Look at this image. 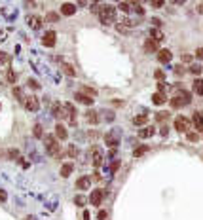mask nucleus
<instances>
[{
    "label": "nucleus",
    "mask_w": 203,
    "mask_h": 220,
    "mask_svg": "<svg viewBox=\"0 0 203 220\" xmlns=\"http://www.w3.org/2000/svg\"><path fill=\"white\" fill-rule=\"evenodd\" d=\"M29 86H31L32 89H38V87H40V84H38L36 80H32V78H31V80H29Z\"/></svg>",
    "instance_id": "obj_41"
},
{
    "label": "nucleus",
    "mask_w": 203,
    "mask_h": 220,
    "mask_svg": "<svg viewBox=\"0 0 203 220\" xmlns=\"http://www.w3.org/2000/svg\"><path fill=\"white\" fill-rule=\"evenodd\" d=\"M152 135H154V127H142V129L141 131H139V137H141V139H148V137H152Z\"/></svg>",
    "instance_id": "obj_20"
},
{
    "label": "nucleus",
    "mask_w": 203,
    "mask_h": 220,
    "mask_svg": "<svg viewBox=\"0 0 203 220\" xmlns=\"http://www.w3.org/2000/svg\"><path fill=\"white\" fill-rule=\"evenodd\" d=\"M72 171H74V165H72V163H65V165L61 167V176H65V179H67V176L72 175Z\"/></svg>",
    "instance_id": "obj_18"
},
{
    "label": "nucleus",
    "mask_w": 203,
    "mask_h": 220,
    "mask_svg": "<svg viewBox=\"0 0 203 220\" xmlns=\"http://www.w3.org/2000/svg\"><path fill=\"white\" fill-rule=\"evenodd\" d=\"M165 101H167L165 93H154V95H152V103H154V104H158V106H159V104H163Z\"/></svg>",
    "instance_id": "obj_19"
},
{
    "label": "nucleus",
    "mask_w": 203,
    "mask_h": 220,
    "mask_svg": "<svg viewBox=\"0 0 203 220\" xmlns=\"http://www.w3.org/2000/svg\"><path fill=\"white\" fill-rule=\"evenodd\" d=\"M74 11H76V6L70 4V2H67V4L61 6V13H63V15H72Z\"/></svg>",
    "instance_id": "obj_13"
},
{
    "label": "nucleus",
    "mask_w": 203,
    "mask_h": 220,
    "mask_svg": "<svg viewBox=\"0 0 203 220\" xmlns=\"http://www.w3.org/2000/svg\"><path fill=\"white\" fill-rule=\"evenodd\" d=\"M146 150H148V146H146V144H144V146H139L137 150L133 152V156H135V158H139V156H142V154H144Z\"/></svg>",
    "instance_id": "obj_29"
},
{
    "label": "nucleus",
    "mask_w": 203,
    "mask_h": 220,
    "mask_svg": "<svg viewBox=\"0 0 203 220\" xmlns=\"http://www.w3.org/2000/svg\"><path fill=\"white\" fill-rule=\"evenodd\" d=\"M55 137L61 139V140L67 139V129H65V125H57V127H55Z\"/></svg>",
    "instance_id": "obj_21"
},
{
    "label": "nucleus",
    "mask_w": 203,
    "mask_h": 220,
    "mask_svg": "<svg viewBox=\"0 0 203 220\" xmlns=\"http://www.w3.org/2000/svg\"><path fill=\"white\" fill-rule=\"evenodd\" d=\"M188 103H190V93L184 89H178L177 93H175V97L171 99V106L173 108H182V106H186Z\"/></svg>",
    "instance_id": "obj_2"
},
{
    "label": "nucleus",
    "mask_w": 203,
    "mask_h": 220,
    "mask_svg": "<svg viewBox=\"0 0 203 220\" xmlns=\"http://www.w3.org/2000/svg\"><path fill=\"white\" fill-rule=\"evenodd\" d=\"M13 95H15V97L19 99V101H25V99H27V97L23 95V91H21L19 87H13Z\"/></svg>",
    "instance_id": "obj_30"
},
{
    "label": "nucleus",
    "mask_w": 203,
    "mask_h": 220,
    "mask_svg": "<svg viewBox=\"0 0 203 220\" xmlns=\"http://www.w3.org/2000/svg\"><path fill=\"white\" fill-rule=\"evenodd\" d=\"M156 118H158V120H165V118H167V114H165V112H163V114H158Z\"/></svg>",
    "instance_id": "obj_49"
},
{
    "label": "nucleus",
    "mask_w": 203,
    "mask_h": 220,
    "mask_svg": "<svg viewBox=\"0 0 203 220\" xmlns=\"http://www.w3.org/2000/svg\"><path fill=\"white\" fill-rule=\"evenodd\" d=\"M120 25H125V27H135V21H131V19H127V17H123V19L118 21V27H120Z\"/></svg>",
    "instance_id": "obj_27"
},
{
    "label": "nucleus",
    "mask_w": 203,
    "mask_h": 220,
    "mask_svg": "<svg viewBox=\"0 0 203 220\" xmlns=\"http://www.w3.org/2000/svg\"><path fill=\"white\" fill-rule=\"evenodd\" d=\"M186 137H188V140H190V143H198V140H199V135H195V133H188Z\"/></svg>",
    "instance_id": "obj_36"
},
{
    "label": "nucleus",
    "mask_w": 203,
    "mask_h": 220,
    "mask_svg": "<svg viewBox=\"0 0 203 220\" xmlns=\"http://www.w3.org/2000/svg\"><path fill=\"white\" fill-rule=\"evenodd\" d=\"M201 70H203V68H201L199 65H192V67H190V72H192V74H195V76L201 74Z\"/></svg>",
    "instance_id": "obj_32"
},
{
    "label": "nucleus",
    "mask_w": 203,
    "mask_h": 220,
    "mask_svg": "<svg viewBox=\"0 0 203 220\" xmlns=\"http://www.w3.org/2000/svg\"><path fill=\"white\" fill-rule=\"evenodd\" d=\"M63 72H65L67 76H76V70H74V67L72 65H68V63H63Z\"/></svg>",
    "instance_id": "obj_23"
},
{
    "label": "nucleus",
    "mask_w": 203,
    "mask_h": 220,
    "mask_svg": "<svg viewBox=\"0 0 203 220\" xmlns=\"http://www.w3.org/2000/svg\"><path fill=\"white\" fill-rule=\"evenodd\" d=\"M195 57H198V59H203V48H198V49H195Z\"/></svg>",
    "instance_id": "obj_43"
},
{
    "label": "nucleus",
    "mask_w": 203,
    "mask_h": 220,
    "mask_svg": "<svg viewBox=\"0 0 203 220\" xmlns=\"http://www.w3.org/2000/svg\"><path fill=\"white\" fill-rule=\"evenodd\" d=\"M74 99H76L78 103H82V104H87V106H89V104H93V99L89 97V95H86V93H82V91H80V93H76Z\"/></svg>",
    "instance_id": "obj_10"
},
{
    "label": "nucleus",
    "mask_w": 203,
    "mask_h": 220,
    "mask_svg": "<svg viewBox=\"0 0 203 220\" xmlns=\"http://www.w3.org/2000/svg\"><path fill=\"white\" fill-rule=\"evenodd\" d=\"M118 8H120L122 11H125V13H127V11L131 10V4H127V2H120V4H118Z\"/></svg>",
    "instance_id": "obj_31"
},
{
    "label": "nucleus",
    "mask_w": 203,
    "mask_h": 220,
    "mask_svg": "<svg viewBox=\"0 0 203 220\" xmlns=\"http://www.w3.org/2000/svg\"><path fill=\"white\" fill-rule=\"evenodd\" d=\"M118 169H120V159H114V161H112V165H110V171L116 173Z\"/></svg>",
    "instance_id": "obj_37"
},
{
    "label": "nucleus",
    "mask_w": 203,
    "mask_h": 220,
    "mask_svg": "<svg viewBox=\"0 0 203 220\" xmlns=\"http://www.w3.org/2000/svg\"><path fill=\"white\" fill-rule=\"evenodd\" d=\"M152 6H154V8H162V6H163V0H154Z\"/></svg>",
    "instance_id": "obj_44"
},
{
    "label": "nucleus",
    "mask_w": 203,
    "mask_h": 220,
    "mask_svg": "<svg viewBox=\"0 0 203 220\" xmlns=\"http://www.w3.org/2000/svg\"><path fill=\"white\" fill-rule=\"evenodd\" d=\"M76 186H78V190H87L89 186H91V180H89L87 176H82V179L76 180Z\"/></svg>",
    "instance_id": "obj_14"
},
{
    "label": "nucleus",
    "mask_w": 203,
    "mask_h": 220,
    "mask_svg": "<svg viewBox=\"0 0 203 220\" xmlns=\"http://www.w3.org/2000/svg\"><path fill=\"white\" fill-rule=\"evenodd\" d=\"M97 114H99V112H95V110H87L86 112V120H87V122L89 123H99V116H97Z\"/></svg>",
    "instance_id": "obj_16"
},
{
    "label": "nucleus",
    "mask_w": 203,
    "mask_h": 220,
    "mask_svg": "<svg viewBox=\"0 0 203 220\" xmlns=\"http://www.w3.org/2000/svg\"><path fill=\"white\" fill-rule=\"evenodd\" d=\"M101 163H103V156L99 150H93V165L95 167H101Z\"/></svg>",
    "instance_id": "obj_26"
},
{
    "label": "nucleus",
    "mask_w": 203,
    "mask_h": 220,
    "mask_svg": "<svg viewBox=\"0 0 203 220\" xmlns=\"http://www.w3.org/2000/svg\"><path fill=\"white\" fill-rule=\"evenodd\" d=\"M82 93H86V95H89V97H93V95H97V91H95V89H91V87H87V86H86V87H83V89H82Z\"/></svg>",
    "instance_id": "obj_34"
},
{
    "label": "nucleus",
    "mask_w": 203,
    "mask_h": 220,
    "mask_svg": "<svg viewBox=\"0 0 203 220\" xmlns=\"http://www.w3.org/2000/svg\"><path fill=\"white\" fill-rule=\"evenodd\" d=\"M104 143H106L110 148H116L118 144H120V135H118L116 131L114 133H108L106 137H104Z\"/></svg>",
    "instance_id": "obj_7"
},
{
    "label": "nucleus",
    "mask_w": 203,
    "mask_h": 220,
    "mask_svg": "<svg viewBox=\"0 0 203 220\" xmlns=\"http://www.w3.org/2000/svg\"><path fill=\"white\" fill-rule=\"evenodd\" d=\"M68 154H70V156H76V154H78V150H76V148H72V146H70V150H68Z\"/></svg>",
    "instance_id": "obj_48"
},
{
    "label": "nucleus",
    "mask_w": 203,
    "mask_h": 220,
    "mask_svg": "<svg viewBox=\"0 0 203 220\" xmlns=\"http://www.w3.org/2000/svg\"><path fill=\"white\" fill-rule=\"evenodd\" d=\"M192 120H194V127H195V129L203 131V112H194Z\"/></svg>",
    "instance_id": "obj_8"
},
{
    "label": "nucleus",
    "mask_w": 203,
    "mask_h": 220,
    "mask_svg": "<svg viewBox=\"0 0 203 220\" xmlns=\"http://www.w3.org/2000/svg\"><path fill=\"white\" fill-rule=\"evenodd\" d=\"M158 93H165V84H163V82L158 84Z\"/></svg>",
    "instance_id": "obj_42"
},
{
    "label": "nucleus",
    "mask_w": 203,
    "mask_h": 220,
    "mask_svg": "<svg viewBox=\"0 0 203 220\" xmlns=\"http://www.w3.org/2000/svg\"><path fill=\"white\" fill-rule=\"evenodd\" d=\"M8 59H10V55H8V53H6V51H0V63H6Z\"/></svg>",
    "instance_id": "obj_40"
},
{
    "label": "nucleus",
    "mask_w": 203,
    "mask_h": 220,
    "mask_svg": "<svg viewBox=\"0 0 203 220\" xmlns=\"http://www.w3.org/2000/svg\"><path fill=\"white\" fill-rule=\"evenodd\" d=\"M17 80V76H15V72H11V70H10V72H8V82L10 84H13V82H15Z\"/></svg>",
    "instance_id": "obj_39"
},
{
    "label": "nucleus",
    "mask_w": 203,
    "mask_h": 220,
    "mask_svg": "<svg viewBox=\"0 0 203 220\" xmlns=\"http://www.w3.org/2000/svg\"><path fill=\"white\" fill-rule=\"evenodd\" d=\"M194 91L198 95H203V78H198V80L194 82Z\"/></svg>",
    "instance_id": "obj_24"
},
{
    "label": "nucleus",
    "mask_w": 203,
    "mask_h": 220,
    "mask_svg": "<svg viewBox=\"0 0 203 220\" xmlns=\"http://www.w3.org/2000/svg\"><path fill=\"white\" fill-rule=\"evenodd\" d=\"M182 61H186V63H188V61H192V57H190V55H182Z\"/></svg>",
    "instance_id": "obj_50"
},
{
    "label": "nucleus",
    "mask_w": 203,
    "mask_h": 220,
    "mask_svg": "<svg viewBox=\"0 0 203 220\" xmlns=\"http://www.w3.org/2000/svg\"><path fill=\"white\" fill-rule=\"evenodd\" d=\"M99 15H101V23H103V25H112V23H114V15H116L114 6L103 4V6H101V11H99Z\"/></svg>",
    "instance_id": "obj_1"
},
{
    "label": "nucleus",
    "mask_w": 203,
    "mask_h": 220,
    "mask_svg": "<svg viewBox=\"0 0 203 220\" xmlns=\"http://www.w3.org/2000/svg\"><path fill=\"white\" fill-rule=\"evenodd\" d=\"M44 146H46V152L50 156H57L59 154V144H57V139H55V135H47L44 139Z\"/></svg>",
    "instance_id": "obj_3"
},
{
    "label": "nucleus",
    "mask_w": 203,
    "mask_h": 220,
    "mask_svg": "<svg viewBox=\"0 0 203 220\" xmlns=\"http://www.w3.org/2000/svg\"><path fill=\"white\" fill-rule=\"evenodd\" d=\"M131 8H135V11L139 13V15H142V13H144V10L141 8V4H139V2H133V4H131Z\"/></svg>",
    "instance_id": "obj_33"
},
{
    "label": "nucleus",
    "mask_w": 203,
    "mask_h": 220,
    "mask_svg": "<svg viewBox=\"0 0 203 220\" xmlns=\"http://www.w3.org/2000/svg\"><path fill=\"white\" fill-rule=\"evenodd\" d=\"M46 19H47V21H59V15L51 11V13H47V17H46Z\"/></svg>",
    "instance_id": "obj_38"
},
{
    "label": "nucleus",
    "mask_w": 203,
    "mask_h": 220,
    "mask_svg": "<svg viewBox=\"0 0 203 220\" xmlns=\"http://www.w3.org/2000/svg\"><path fill=\"white\" fill-rule=\"evenodd\" d=\"M25 108H27V110H31V112H36V110L40 108V101H38V97H34V95L27 97V99H25Z\"/></svg>",
    "instance_id": "obj_5"
},
{
    "label": "nucleus",
    "mask_w": 203,
    "mask_h": 220,
    "mask_svg": "<svg viewBox=\"0 0 203 220\" xmlns=\"http://www.w3.org/2000/svg\"><path fill=\"white\" fill-rule=\"evenodd\" d=\"M158 59H159V63H169L171 61V51L169 49H158Z\"/></svg>",
    "instance_id": "obj_12"
},
{
    "label": "nucleus",
    "mask_w": 203,
    "mask_h": 220,
    "mask_svg": "<svg viewBox=\"0 0 203 220\" xmlns=\"http://www.w3.org/2000/svg\"><path fill=\"white\" fill-rule=\"evenodd\" d=\"M29 27H31L32 31H38L40 27H42V19H40V17H36V15L29 17Z\"/></svg>",
    "instance_id": "obj_15"
},
{
    "label": "nucleus",
    "mask_w": 203,
    "mask_h": 220,
    "mask_svg": "<svg viewBox=\"0 0 203 220\" xmlns=\"http://www.w3.org/2000/svg\"><path fill=\"white\" fill-rule=\"evenodd\" d=\"M175 129L178 133H188V129H190V120L184 118V116H178L175 120Z\"/></svg>",
    "instance_id": "obj_4"
},
{
    "label": "nucleus",
    "mask_w": 203,
    "mask_h": 220,
    "mask_svg": "<svg viewBox=\"0 0 203 220\" xmlns=\"http://www.w3.org/2000/svg\"><path fill=\"white\" fill-rule=\"evenodd\" d=\"M165 36H163V32L159 31V29H152L150 31V40H154V42H162Z\"/></svg>",
    "instance_id": "obj_17"
},
{
    "label": "nucleus",
    "mask_w": 203,
    "mask_h": 220,
    "mask_svg": "<svg viewBox=\"0 0 203 220\" xmlns=\"http://www.w3.org/2000/svg\"><path fill=\"white\" fill-rule=\"evenodd\" d=\"M97 218H99V220H104V218H106V211H99V215H97Z\"/></svg>",
    "instance_id": "obj_46"
},
{
    "label": "nucleus",
    "mask_w": 203,
    "mask_h": 220,
    "mask_svg": "<svg viewBox=\"0 0 203 220\" xmlns=\"http://www.w3.org/2000/svg\"><path fill=\"white\" fill-rule=\"evenodd\" d=\"M146 122H148V114H141V116L133 118V123H135V125H144Z\"/></svg>",
    "instance_id": "obj_25"
},
{
    "label": "nucleus",
    "mask_w": 203,
    "mask_h": 220,
    "mask_svg": "<svg viewBox=\"0 0 203 220\" xmlns=\"http://www.w3.org/2000/svg\"><path fill=\"white\" fill-rule=\"evenodd\" d=\"M34 137H36V139H42V135H44V131H42V125L40 123H36V125H34Z\"/></svg>",
    "instance_id": "obj_28"
},
{
    "label": "nucleus",
    "mask_w": 203,
    "mask_h": 220,
    "mask_svg": "<svg viewBox=\"0 0 203 220\" xmlns=\"http://www.w3.org/2000/svg\"><path fill=\"white\" fill-rule=\"evenodd\" d=\"M51 112H53V116H55V118H59V120L67 116V110H65V106H63V104H59V103H57V104H53Z\"/></svg>",
    "instance_id": "obj_9"
},
{
    "label": "nucleus",
    "mask_w": 203,
    "mask_h": 220,
    "mask_svg": "<svg viewBox=\"0 0 203 220\" xmlns=\"http://www.w3.org/2000/svg\"><path fill=\"white\" fill-rule=\"evenodd\" d=\"M6 199H8V194L4 190H0V201H6Z\"/></svg>",
    "instance_id": "obj_45"
},
{
    "label": "nucleus",
    "mask_w": 203,
    "mask_h": 220,
    "mask_svg": "<svg viewBox=\"0 0 203 220\" xmlns=\"http://www.w3.org/2000/svg\"><path fill=\"white\" fill-rule=\"evenodd\" d=\"M55 38H57L55 31H47V32L44 34V38H42V44H44L46 48H53V46H55Z\"/></svg>",
    "instance_id": "obj_6"
},
{
    "label": "nucleus",
    "mask_w": 203,
    "mask_h": 220,
    "mask_svg": "<svg viewBox=\"0 0 203 220\" xmlns=\"http://www.w3.org/2000/svg\"><path fill=\"white\" fill-rule=\"evenodd\" d=\"M144 49L146 51H158V42H154V40H146L144 42Z\"/></svg>",
    "instance_id": "obj_22"
},
{
    "label": "nucleus",
    "mask_w": 203,
    "mask_h": 220,
    "mask_svg": "<svg viewBox=\"0 0 203 220\" xmlns=\"http://www.w3.org/2000/svg\"><path fill=\"white\" fill-rule=\"evenodd\" d=\"M101 201H103V190H93L91 192V205L99 207Z\"/></svg>",
    "instance_id": "obj_11"
},
{
    "label": "nucleus",
    "mask_w": 203,
    "mask_h": 220,
    "mask_svg": "<svg viewBox=\"0 0 203 220\" xmlns=\"http://www.w3.org/2000/svg\"><path fill=\"white\" fill-rule=\"evenodd\" d=\"M154 76H156L158 80H162V78H163V72H162V70H156V74H154Z\"/></svg>",
    "instance_id": "obj_47"
},
{
    "label": "nucleus",
    "mask_w": 203,
    "mask_h": 220,
    "mask_svg": "<svg viewBox=\"0 0 203 220\" xmlns=\"http://www.w3.org/2000/svg\"><path fill=\"white\" fill-rule=\"evenodd\" d=\"M76 205H80V207H82V205H86L87 203V199H86V197H83V195H76Z\"/></svg>",
    "instance_id": "obj_35"
}]
</instances>
